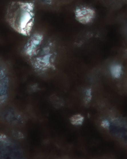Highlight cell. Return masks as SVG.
Masks as SVG:
<instances>
[{
	"label": "cell",
	"mask_w": 127,
	"mask_h": 159,
	"mask_svg": "<svg viewBox=\"0 0 127 159\" xmlns=\"http://www.w3.org/2000/svg\"><path fill=\"white\" fill-rule=\"evenodd\" d=\"M9 86L8 73L3 65L0 63V106L7 100Z\"/></svg>",
	"instance_id": "obj_3"
},
{
	"label": "cell",
	"mask_w": 127,
	"mask_h": 159,
	"mask_svg": "<svg viewBox=\"0 0 127 159\" xmlns=\"http://www.w3.org/2000/svg\"><path fill=\"white\" fill-rule=\"evenodd\" d=\"M83 120L82 117L80 115H77L73 117L71 119L72 122L73 124H79L82 123Z\"/></svg>",
	"instance_id": "obj_7"
},
{
	"label": "cell",
	"mask_w": 127,
	"mask_h": 159,
	"mask_svg": "<svg viewBox=\"0 0 127 159\" xmlns=\"http://www.w3.org/2000/svg\"><path fill=\"white\" fill-rule=\"evenodd\" d=\"M6 21L15 31L25 36L31 35L35 23V6L31 2H11L6 12Z\"/></svg>",
	"instance_id": "obj_2"
},
{
	"label": "cell",
	"mask_w": 127,
	"mask_h": 159,
	"mask_svg": "<svg viewBox=\"0 0 127 159\" xmlns=\"http://www.w3.org/2000/svg\"></svg>",
	"instance_id": "obj_8"
},
{
	"label": "cell",
	"mask_w": 127,
	"mask_h": 159,
	"mask_svg": "<svg viewBox=\"0 0 127 159\" xmlns=\"http://www.w3.org/2000/svg\"><path fill=\"white\" fill-rule=\"evenodd\" d=\"M112 75L115 78H118L120 76L122 72V68L118 65L113 66L111 69Z\"/></svg>",
	"instance_id": "obj_5"
},
{
	"label": "cell",
	"mask_w": 127,
	"mask_h": 159,
	"mask_svg": "<svg viewBox=\"0 0 127 159\" xmlns=\"http://www.w3.org/2000/svg\"><path fill=\"white\" fill-rule=\"evenodd\" d=\"M76 18L79 23L87 24L92 22L95 17L94 11L85 7H77L75 11Z\"/></svg>",
	"instance_id": "obj_4"
},
{
	"label": "cell",
	"mask_w": 127,
	"mask_h": 159,
	"mask_svg": "<svg viewBox=\"0 0 127 159\" xmlns=\"http://www.w3.org/2000/svg\"><path fill=\"white\" fill-rule=\"evenodd\" d=\"M51 102L54 105L55 107H59L62 106L63 104V101L61 99L57 96H54V97L51 98Z\"/></svg>",
	"instance_id": "obj_6"
},
{
	"label": "cell",
	"mask_w": 127,
	"mask_h": 159,
	"mask_svg": "<svg viewBox=\"0 0 127 159\" xmlns=\"http://www.w3.org/2000/svg\"><path fill=\"white\" fill-rule=\"evenodd\" d=\"M23 53L38 73H45L53 67L55 56L53 44L46 41L41 33L31 35L24 46Z\"/></svg>",
	"instance_id": "obj_1"
}]
</instances>
